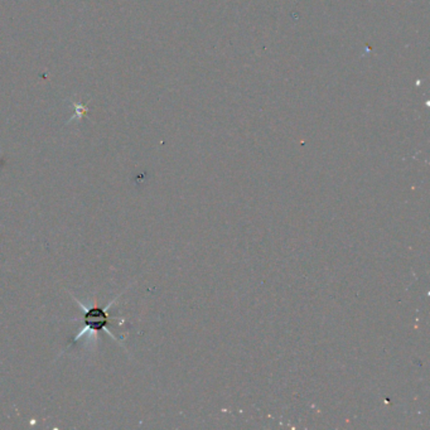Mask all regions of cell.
Returning <instances> with one entry per match:
<instances>
[{"mask_svg":"<svg viewBox=\"0 0 430 430\" xmlns=\"http://www.w3.org/2000/svg\"><path fill=\"white\" fill-rule=\"evenodd\" d=\"M71 297L72 299L81 306V311L84 313V316H82L81 320H76V322L82 323V327L80 328V331L75 336V339H71L68 342V345L66 346V350L70 348L75 343H77L78 341H81V339L85 337V336H87L90 341H92V339L96 341V334L100 332L108 333L111 339L119 342L117 336L108 328V325L111 320L110 308L117 303V299L121 297V294L117 295V298H114L110 303H108V306H104V308L98 306H86L84 303H81L77 298H75L72 294Z\"/></svg>","mask_w":430,"mask_h":430,"instance_id":"cell-1","label":"cell"}]
</instances>
